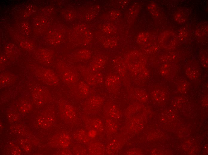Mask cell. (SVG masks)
<instances>
[{"mask_svg":"<svg viewBox=\"0 0 208 155\" xmlns=\"http://www.w3.org/2000/svg\"><path fill=\"white\" fill-rule=\"evenodd\" d=\"M105 63V61L103 59L99 58L92 63L89 68L93 72H98L103 68Z\"/></svg>","mask_w":208,"mask_h":155,"instance_id":"cell-13","label":"cell"},{"mask_svg":"<svg viewBox=\"0 0 208 155\" xmlns=\"http://www.w3.org/2000/svg\"><path fill=\"white\" fill-rule=\"evenodd\" d=\"M8 118L11 121H15L18 118L17 115L14 114H10L8 115Z\"/></svg>","mask_w":208,"mask_h":155,"instance_id":"cell-23","label":"cell"},{"mask_svg":"<svg viewBox=\"0 0 208 155\" xmlns=\"http://www.w3.org/2000/svg\"><path fill=\"white\" fill-rule=\"evenodd\" d=\"M30 104L27 103H23L20 107V110L23 112H25L28 111L30 110Z\"/></svg>","mask_w":208,"mask_h":155,"instance_id":"cell-21","label":"cell"},{"mask_svg":"<svg viewBox=\"0 0 208 155\" xmlns=\"http://www.w3.org/2000/svg\"><path fill=\"white\" fill-rule=\"evenodd\" d=\"M76 57L80 60H87L91 56V53L88 50L83 49H81L76 54Z\"/></svg>","mask_w":208,"mask_h":155,"instance_id":"cell-16","label":"cell"},{"mask_svg":"<svg viewBox=\"0 0 208 155\" xmlns=\"http://www.w3.org/2000/svg\"><path fill=\"white\" fill-rule=\"evenodd\" d=\"M103 103V99L101 97L93 96L89 98L84 103V108L87 111H93L100 107Z\"/></svg>","mask_w":208,"mask_h":155,"instance_id":"cell-6","label":"cell"},{"mask_svg":"<svg viewBox=\"0 0 208 155\" xmlns=\"http://www.w3.org/2000/svg\"><path fill=\"white\" fill-rule=\"evenodd\" d=\"M106 108L107 113L112 118L117 119L119 117L120 112L116 105L113 104H109L107 106Z\"/></svg>","mask_w":208,"mask_h":155,"instance_id":"cell-11","label":"cell"},{"mask_svg":"<svg viewBox=\"0 0 208 155\" xmlns=\"http://www.w3.org/2000/svg\"><path fill=\"white\" fill-rule=\"evenodd\" d=\"M120 84L121 80L119 77L115 74L109 75L106 77L105 81V86L112 92L117 91Z\"/></svg>","mask_w":208,"mask_h":155,"instance_id":"cell-5","label":"cell"},{"mask_svg":"<svg viewBox=\"0 0 208 155\" xmlns=\"http://www.w3.org/2000/svg\"><path fill=\"white\" fill-rule=\"evenodd\" d=\"M72 86L74 95L79 99L87 97L89 92V86L84 81H79Z\"/></svg>","mask_w":208,"mask_h":155,"instance_id":"cell-3","label":"cell"},{"mask_svg":"<svg viewBox=\"0 0 208 155\" xmlns=\"http://www.w3.org/2000/svg\"><path fill=\"white\" fill-rule=\"evenodd\" d=\"M56 140L57 145L61 148H66L69 145L71 138L68 134H62L57 137Z\"/></svg>","mask_w":208,"mask_h":155,"instance_id":"cell-10","label":"cell"},{"mask_svg":"<svg viewBox=\"0 0 208 155\" xmlns=\"http://www.w3.org/2000/svg\"><path fill=\"white\" fill-rule=\"evenodd\" d=\"M120 147L118 142L113 141L108 145L107 149L108 152L109 154H113L119 149Z\"/></svg>","mask_w":208,"mask_h":155,"instance_id":"cell-19","label":"cell"},{"mask_svg":"<svg viewBox=\"0 0 208 155\" xmlns=\"http://www.w3.org/2000/svg\"><path fill=\"white\" fill-rule=\"evenodd\" d=\"M60 71L63 80L67 84L72 86L79 81L78 74L74 69L65 67L61 69Z\"/></svg>","mask_w":208,"mask_h":155,"instance_id":"cell-2","label":"cell"},{"mask_svg":"<svg viewBox=\"0 0 208 155\" xmlns=\"http://www.w3.org/2000/svg\"><path fill=\"white\" fill-rule=\"evenodd\" d=\"M71 154V153L70 151L67 150H65L63 151L62 154L65 155H70Z\"/></svg>","mask_w":208,"mask_h":155,"instance_id":"cell-26","label":"cell"},{"mask_svg":"<svg viewBox=\"0 0 208 155\" xmlns=\"http://www.w3.org/2000/svg\"><path fill=\"white\" fill-rule=\"evenodd\" d=\"M13 154H19L20 153V150L18 148H15L13 150Z\"/></svg>","mask_w":208,"mask_h":155,"instance_id":"cell-25","label":"cell"},{"mask_svg":"<svg viewBox=\"0 0 208 155\" xmlns=\"http://www.w3.org/2000/svg\"><path fill=\"white\" fill-rule=\"evenodd\" d=\"M90 123V125L93 128V129L97 130L100 132L103 131V124L100 120L97 119H93Z\"/></svg>","mask_w":208,"mask_h":155,"instance_id":"cell-17","label":"cell"},{"mask_svg":"<svg viewBox=\"0 0 208 155\" xmlns=\"http://www.w3.org/2000/svg\"><path fill=\"white\" fill-rule=\"evenodd\" d=\"M48 96V92L40 88H36L33 92V97L34 101L38 104L42 103L47 100Z\"/></svg>","mask_w":208,"mask_h":155,"instance_id":"cell-8","label":"cell"},{"mask_svg":"<svg viewBox=\"0 0 208 155\" xmlns=\"http://www.w3.org/2000/svg\"><path fill=\"white\" fill-rule=\"evenodd\" d=\"M53 122V118L50 116H44L41 117L38 120L39 124L43 128H48L51 126Z\"/></svg>","mask_w":208,"mask_h":155,"instance_id":"cell-12","label":"cell"},{"mask_svg":"<svg viewBox=\"0 0 208 155\" xmlns=\"http://www.w3.org/2000/svg\"><path fill=\"white\" fill-rule=\"evenodd\" d=\"M132 97L139 100H142L145 97L144 94L141 90L137 89H132L130 92Z\"/></svg>","mask_w":208,"mask_h":155,"instance_id":"cell-18","label":"cell"},{"mask_svg":"<svg viewBox=\"0 0 208 155\" xmlns=\"http://www.w3.org/2000/svg\"><path fill=\"white\" fill-rule=\"evenodd\" d=\"M105 123L106 128L108 132L112 133L116 131V125L112 120L110 119H107L106 120Z\"/></svg>","mask_w":208,"mask_h":155,"instance_id":"cell-20","label":"cell"},{"mask_svg":"<svg viewBox=\"0 0 208 155\" xmlns=\"http://www.w3.org/2000/svg\"><path fill=\"white\" fill-rule=\"evenodd\" d=\"M103 147L101 144L96 143L90 146L89 152L91 154H103Z\"/></svg>","mask_w":208,"mask_h":155,"instance_id":"cell-14","label":"cell"},{"mask_svg":"<svg viewBox=\"0 0 208 155\" xmlns=\"http://www.w3.org/2000/svg\"><path fill=\"white\" fill-rule=\"evenodd\" d=\"M73 151L75 154L84 155L86 154V151L82 147H77Z\"/></svg>","mask_w":208,"mask_h":155,"instance_id":"cell-22","label":"cell"},{"mask_svg":"<svg viewBox=\"0 0 208 155\" xmlns=\"http://www.w3.org/2000/svg\"><path fill=\"white\" fill-rule=\"evenodd\" d=\"M36 73L39 77L49 85H56L58 83L59 79L56 75L50 69L39 70Z\"/></svg>","mask_w":208,"mask_h":155,"instance_id":"cell-4","label":"cell"},{"mask_svg":"<svg viewBox=\"0 0 208 155\" xmlns=\"http://www.w3.org/2000/svg\"><path fill=\"white\" fill-rule=\"evenodd\" d=\"M61 105V111L66 119L71 123H75L77 121L76 113L73 107L66 103H63Z\"/></svg>","mask_w":208,"mask_h":155,"instance_id":"cell-7","label":"cell"},{"mask_svg":"<svg viewBox=\"0 0 208 155\" xmlns=\"http://www.w3.org/2000/svg\"><path fill=\"white\" fill-rule=\"evenodd\" d=\"M74 136L76 140L82 143H87L89 140L90 137L88 134L83 129L77 131L74 134Z\"/></svg>","mask_w":208,"mask_h":155,"instance_id":"cell-9","label":"cell"},{"mask_svg":"<svg viewBox=\"0 0 208 155\" xmlns=\"http://www.w3.org/2000/svg\"><path fill=\"white\" fill-rule=\"evenodd\" d=\"M88 135L90 137H94L97 134V132L95 130L92 129L90 130L88 133Z\"/></svg>","mask_w":208,"mask_h":155,"instance_id":"cell-24","label":"cell"},{"mask_svg":"<svg viewBox=\"0 0 208 155\" xmlns=\"http://www.w3.org/2000/svg\"><path fill=\"white\" fill-rule=\"evenodd\" d=\"M79 70L84 81L89 86H96L104 81L103 74L99 72H93L89 68L84 67H80Z\"/></svg>","mask_w":208,"mask_h":155,"instance_id":"cell-1","label":"cell"},{"mask_svg":"<svg viewBox=\"0 0 208 155\" xmlns=\"http://www.w3.org/2000/svg\"><path fill=\"white\" fill-rule=\"evenodd\" d=\"M24 149L27 152L30 151V150L31 149L30 146L28 145L25 146L24 147Z\"/></svg>","mask_w":208,"mask_h":155,"instance_id":"cell-27","label":"cell"},{"mask_svg":"<svg viewBox=\"0 0 208 155\" xmlns=\"http://www.w3.org/2000/svg\"><path fill=\"white\" fill-rule=\"evenodd\" d=\"M15 77L13 75L5 73L1 75L0 78L1 85L3 86L7 85L13 82L15 80Z\"/></svg>","mask_w":208,"mask_h":155,"instance_id":"cell-15","label":"cell"}]
</instances>
